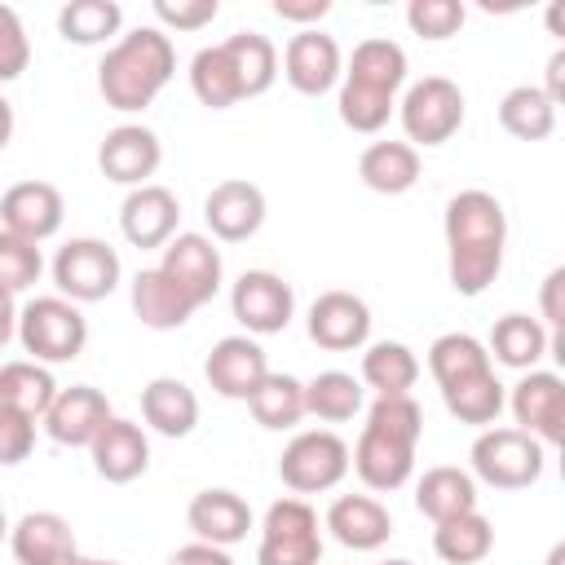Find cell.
Wrapping results in <instances>:
<instances>
[{
  "label": "cell",
  "mask_w": 565,
  "mask_h": 565,
  "mask_svg": "<svg viewBox=\"0 0 565 565\" xmlns=\"http://www.w3.org/2000/svg\"><path fill=\"white\" fill-rule=\"evenodd\" d=\"M119 26H124V9L115 0H71L57 9V35L79 49L106 44Z\"/></svg>",
  "instance_id": "obj_40"
},
{
  "label": "cell",
  "mask_w": 565,
  "mask_h": 565,
  "mask_svg": "<svg viewBox=\"0 0 565 565\" xmlns=\"http://www.w3.org/2000/svg\"><path fill=\"white\" fill-rule=\"evenodd\" d=\"M31 446H35V419L13 406H0V468L22 463Z\"/></svg>",
  "instance_id": "obj_45"
},
{
  "label": "cell",
  "mask_w": 565,
  "mask_h": 565,
  "mask_svg": "<svg viewBox=\"0 0 565 565\" xmlns=\"http://www.w3.org/2000/svg\"><path fill=\"white\" fill-rule=\"evenodd\" d=\"M40 269H44L40 247L26 243V238H18V234H9V230H0V287L9 296H18V291L35 287Z\"/></svg>",
  "instance_id": "obj_42"
},
{
  "label": "cell",
  "mask_w": 565,
  "mask_h": 565,
  "mask_svg": "<svg viewBox=\"0 0 565 565\" xmlns=\"http://www.w3.org/2000/svg\"><path fill=\"white\" fill-rule=\"evenodd\" d=\"M13 141V106H9V97L0 93V150Z\"/></svg>",
  "instance_id": "obj_52"
},
{
  "label": "cell",
  "mask_w": 565,
  "mask_h": 565,
  "mask_svg": "<svg viewBox=\"0 0 565 565\" xmlns=\"http://www.w3.org/2000/svg\"><path fill=\"white\" fill-rule=\"evenodd\" d=\"M141 419L159 433V437H190L199 424V397L185 380L172 375H154L141 388Z\"/></svg>",
  "instance_id": "obj_26"
},
{
  "label": "cell",
  "mask_w": 565,
  "mask_h": 565,
  "mask_svg": "<svg viewBox=\"0 0 565 565\" xmlns=\"http://www.w3.org/2000/svg\"><path fill=\"white\" fill-rule=\"evenodd\" d=\"M66 565H119V561H102V556H79V552H75Z\"/></svg>",
  "instance_id": "obj_53"
},
{
  "label": "cell",
  "mask_w": 565,
  "mask_h": 565,
  "mask_svg": "<svg viewBox=\"0 0 565 565\" xmlns=\"http://www.w3.org/2000/svg\"><path fill=\"white\" fill-rule=\"evenodd\" d=\"M543 97H547L552 106H561V97H565V49H556V53L547 57V84H543Z\"/></svg>",
  "instance_id": "obj_50"
},
{
  "label": "cell",
  "mask_w": 565,
  "mask_h": 565,
  "mask_svg": "<svg viewBox=\"0 0 565 565\" xmlns=\"http://www.w3.org/2000/svg\"><path fill=\"white\" fill-rule=\"evenodd\" d=\"M282 75L287 84L300 93V97H322L340 84L344 75V53L335 44V35L309 26V31H296L282 49Z\"/></svg>",
  "instance_id": "obj_14"
},
{
  "label": "cell",
  "mask_w": 565,
  "mask_h": 565,
  "mask_svg": "<svg viewBox=\"0 0 565 565\" xmlns=\"http://www.w3.org/2000/svg\"><path fill=\"white\" fill-rule=\"evenodd\" d=\"M9 547L18 565H66L79 547H75V530L62 512H26L18 525H9Z\"/></svg>",
  "instance_id": "obj_25"
},
{
  "label": "cell",
  "mask_w": 565,
  "mask_h": 565,
  "mask_svg": "<svg viewBox=\"0 0 565 565\" xmlns=\"http://www.w3.org/2000/svg\"><path fill=\"white\" fill-rule=\"evenodd\" d=\"M177 71V49L172 35L163 26H137L128 35H119L102 66H97V93L110 110H146L172 79Z\"/></svg>",
  "instance_id": "obj_3"
},
{
  "label": "cell",
  "mask_w": 565,
  "mask_h": 565,
  "mask_svg": "<svg viewBox=\"0 0 565 565\" xmlns=\"http://www.w3.org/2000/svg\"><path fill=\"white\" fill-rule=\"evenodd\" d=\"M468 459H472V481L490 490H525L547 468V450L521 428H481Z\"/></svg>",
  "instance_id": "obj_6"
},
{
  "label": "cell",
  "mask_w": 565,
  "mask_h": 565,
  "mask_svg": "<svg viewBox=\"0 0 565 565\" xmlns=\"http://www.w3.org/2000/svg\"><path fill=\"white\" fill-rule=\"evenodd\" d=\"M190 88L212 110H230V106L243 102V88H238V75H234V62H230L225 44H207L190 57Z\"/></svg>",
  "instance_id": "obj_39"
},
{
  "label": "cell",
  "mask_w": 565,
  "mask_h": 565,
  "mask_svg": "<svg viewBox=\"0 0 565 565\" xmlns=\"http://www.w3.org/2000/svg\"><path fill=\"white\" fill-rule=\"evenodd\" d=\"M119 252L102 238H71L57 247L53 256V282H57V296H66L71 305H93V300H106L115 287H119Z\"/></svg>",
  "instance_id": "obj_10"
},
{
  "label": "cell",
  "mask_w": 565,
  "mask_h": 565,
  "mask_svg": "<svg viewBox=\"0 0 565 565\" xmlns=\"http://www.w3.org/2000/svg\"><path fill=\"white\" fill-rule=\"evenodd\" d=\"M31 66V40L18 9L0 4V84H13Z\"/></svg>",
  "instance_id": "obj_44"
},
{
  "label": "cell",
  "mask_w": 565,
  "mask_h": 565,
  "mask_svg": "<svg viewBox=\"0 0 565 565\" xmlns=\"http://www.w3.org/2000/svg\"><path fill=\"white\" fill-rule=\"evenodd\" d=\"M62 216H66L62 190L49 181H18L0 194V230L26 238L35 247L62 230Z\"/></svg>",
  "instance_id": "obj_16"
},
{
  "label": "cell",
  "mask_w": 565,
  "mask_h": 565,
  "mask_svg": "<svg viewBox=\"0 0 565 565\" xmlns=\"http://www.w3.org/2000/svg\"><path fill=\"white\" fill-rule=\"evenodd\" d=\"M490 366H494V362H490L486 344H481L477 335H468V331H446V335H437V340L428 344V371H433L437 388L459 384V380H468V375H477V371H490Z\"/></svg>",
  "instance_id": "obj_41"
},
{
  "label": "cell",
  "mask_w": 565,
  "mask_h": 565,
  "mask_svg": "<svg viewBox=\"0 0 565 565\" xmlns=\"http://www.w3.org/2000/svg\"><path fill=\"white\" fill-rule=\"evenodd\" d=\"M177 221H181V203L168 185H137L128 190V199L119 203V230L132 247L141 252H163V243L177 234Z\"/></svg>",
  "instance_id": "obj_19"
},
{
  "label": "cell",
  "mask_w": 565,
  "mask_h": 565,
  "mask_svg": "<svg viewBox=\"0 0 565 565\" xmlns=\"http://www.w3.org/2000/svg\"><path fill=\"white\" fill-rule=\"evenodd\" d=\"M221 13L216 0H154V18L172 31H203Z\"/></svg>",
  "instance_id": "obj_46"
},
{
  "label": "cell",
  "mask_w": 565,
  "mask_h": 565,
  "mask_svg": "<svg viewBox=\"0 0 565 565\" xmlns=\"http://www.w3.org/2000/svg\"><path fill=\"white\" fill-rule=\"evenodd\" d=\"M274 13L282 22H296L300 31H309L313 22H322L331 13V0H274Z\"/></svg>",
  "instance_id": "obj_48"
},
{
  "label": "cell",
  "mask_w": 565,
  "mask_h": 565,
  "mask_svg": "<svg viewBox=\"0 0 565 565\" xmlns=\"http://www.w3.org/2000/svg\"><path fill=\"white\" fill-rule=\"evenodd\" d=\"M9 539V516H4V508H0V543Z\"/></svg>",
  "instance_id": "obj_54"
},
{
  "label": "cell",
  "mask_w": 565,
  "mask_h": 565,
  "mask_svg": "<svg viewBox=\"0 0 565 565\" xmlns=\"http://www.w3.org/2000/svg\"><path fill=\"white\" fill-rule=\"evenodd\" d=\"M499 124L516 141H547L556 132V106L543 97L539 84H516L499 102Z\"/></svg>",
  "instance_id": "obj_36"
},
{
  "label": "cell",
  "mask_w": 565,
  "mask_h": 565,
  "mask_svg": "<svg viewBox=\"0 0 565 565\" xmlns=\"http://www.w3.org/2000/svg\"><path fill=\"white\" fill-rule=\"evenodd\" d=\"M384 565H415V561H406V556H393V561H384Z\"/></svg>",
  "instance_id": "obj_55"
},
{
  "label": "cell",
  "mask_w": 565,
  "mask_h": 565,
  "mask_svg": "<svg viewBox=\"0 0 565 565\" xmlns=\"http://www.w3.org/2000/svg\"><path fill=\"white\" fill-rule=\"evenodd\" d=\"M419 437H424V411H419V402L411 393L406 397H375L366 406L362 437L349 450V468L375 494L402 490L411 481V472H415Z\"/></svg>",
  "instance_id": "obj_2"
},
{
  "label": "cell",
  "mask_w": 565,
  "mask_h": 565,
  "mask_svg": "<svg viewBox=\"0 0 565 565\" xmlns=\"http://www.w3.org/2000/svg\"><path fill=\"white\" fill-rule=\"evenodd\" d=\"M561 291H565V269H552V274L543 278V291H539V309H543V327H547V331H561V327H565Z\"/></svg>",
  "instance_id": "obj_47"
},
{
  "label": "cell",
  "mask_w": 565,
  "mask_h": 565,
  "mask_svg": "<svg viewBox=\"0 0 565 565\" xmlns=\"http://www.w3.org/2000/svg\"><path fill=\"white\" fill-rule=\"evenodd\" d=\"M508 411L543 450L565 441V380L556 371H521L508 393Z\"/></svg>",
  "instance_id": "obj_12"
},
{
  "label": "cell",
  "mask_w": 565,
  "mask_h": 565,
  "mask_svg": "<svg viewBox=\"0 0 565 565\" xmlns=\"http://www.w3.org/2000/svg\"><path fill=\"white\" fill-rule=\"evenodd\" d=\"M397 119L406 146H446L463 128V93L446 75H424L402 93Z\"/></svg>",
  "instance_id": "obj_7"
},
{
  "label": "cell",
  "mask_w": 565,
  "mask_h": 565,
  "mask_svg": "<svg viewBox=\"0 0 565 565\" xmlns=\"http://www.w3.org/2000/svg\"><path fill=\"white\" fill-rule=\"evenodd\" d=\"M278 477L291 494H322V490H335L344 477H349V446L340 433L331 428H309V433H296L287 446H282V459H278Z\"/></svg>",
  "instance_id": "obj_9"
},
{
  "label": "cell",
  "mask_w": 565,
  "mask_h": 565,
  "mask_svg": "<svg viewBox=\"0 0 565 565\" xmlns=\"http://www.w3.org/2000/svg\"><path fill=\"white\" fill-rule=\"evenodd\" d=\"M322 530H331V539L349 552H375L388 543L393 516L375 494H340V499H331Z\"/></svg>",
  "instance_id": "obj_23"
},
{
  "label": "cell",
  "mask_w": 565,
  "mask_h": 565,
  "mask_svg": "<svg viewBox=\"0 0 565 565\" xmlns=\"http://www.w3.org/2000/svg\"><path fill=\"white\" fill-rule=\"evenodd\" d=\"M53 397H57V380H53L49 366H40L31 358L0 362V406H13L31 419H44Z\"/></svg>",
  "instance_id": "obj_33"
},
{
  "label": "cell",
  "mask_w": 565,
  "mask_h": 565,
  "mask_svg": "<svg viewBox=\"0 0 565 565\" xmlns=\"http://www.w3.org/2000/svg\"><path fill=\"white\" fill-rule=\"evenodd\" d=\"M168 565H234L230 561V552L225 547H212V543H185V547H177L172 556H168Z\"/></svg>",
  "instance_id": "obj_49"
},
{
  "label": "cell",
  "mask_w": 565,
  "mask_h": 565,
  "mask_svg": "<svg viewBox=\"0 0 565 565\" xmlns=\"http://www.w3.org/2000/svg\"><path fill=\"white\" fill-rule=\"evenodd\" d=\"M110 402L102 388L93 384H71V388H57L53 406L44 411V433L57 441V446H93V437L106 428L110 419Z\"/></svg>",
  "instance_id": "obj_21"
},
{
  "label": "cell",
  "mask_w": 565,
  "mask_h": 565,
  "mask_svg": "<svg viewBox=\"0 0 565 565\" xmlns=\"http://www.w3.org/2000/svg\"><path fill=\"white\" fill-rule=\"evenodd\" d=\"M159 163H163V146H159V137L146 124H119L97 146L102 177L115 181V185H128V190L150 185V177L159 172Z\"/></svg>",
  "instance_id": "obj_15"
},
{
  "label": "cell",
  "mask_w": 565,
  "mask_h": 565,
  "mask_svg": "<svg viewBox=\"0 0 565 565\" xmlns=\"http://www.w3.org/2000/svg\"><path fill=\"white\" fill-rule=\"evenodd\" d=\"M358 177L375 194H406L419 181V150L406 141H371L358 159Z\"/></svg>",
  "instance_id": "obj_31"
},
{
  "label": "cell",
  "mask_w": 565,
  "mask_h": 565,
  "mask_svg": "<svg viewBox=\"0 0 565 565\" xmlns=\"http://www.w3.org/2000/svg\"><path fill=\"white\" fill-rule=\"evenodd\" d=\"M309 340L327 353H349V349H362L371 340V309L362 296L353 291H322L313 305H309Z\"/></svg>",
  "instance_id": "obj_17"
},
{
  "label": "cell",
  "mask_w": 565,
  "mask_h": 565,
  "mask_svg": "<svg viewBox=\"0 0 565 565\" xmlns=\"http://www.w3.org/2000/svg\"><path fill=\"white\" fill-rule=\"evenodd\" d=\"M18 344L40 366L75 362L88 344V318L66 296H35L18 309Z\"/></svg>",
  "instance_id": "obj_5"
},
{
  "label": "cell",
  "mask_w": 565,
  "mask_h": 565,
  "mask_svg": "<svg viewBox=\"0 0 565 565\" xmlns=\"http://www.w3.org/2000/svg\"><path fill=\"white\" fill-rule=\"evenodd\" d=\"M230 313L247 335H278L296 313V291L274 269H243L230 287Z\"/></svg>",
  "instance_id": "obj_11"
},
{
  "label": "cell",
  "mask_w": 565,
  "mask_h": 565,
  "mask_svg": "<svg viewBox=\"0 0 565 565\" xmlns=\"http://www.w3.org/2000/svg\"><path fill=\"white\" fill-rule=\"evenodd\" d=\"M221 44H225V53H230V62H234V75H238L243 97H260V93L274 88V79H278V49H274L269 35H260V31H238V35H230V40H221Z\"/></svg>",
  "instance_id": "obj_35"
},
{
  "label": "cell",
  "mask_w": 565,
  "mask_h": 565,
  "mask_svg": "<svg viewBox=\"0 0 565 565\" xmlns=\"http://www.w3.org/2000/svg\"><path fill=\"white\" fill-rule=\"evenodd\" d=\"M406 84V53L388 35H371L353 49L340 75V124L353 132H380L397 110V88Z\"/></svg>",
  "instance_id": "obj_4"
},
{
  "label": "cell",
  "mask_w": 565,
  "mask_h": 565,
  "mask_svg": "<svg viewBox=\"0 0 565 565\" xmlns=\"http://www.w3.org/2000/svg\"><path fill=\"white\" fill-rule=\"evenodd\" d=\"M463 18H468V9L459 0H411L406 4V22L419 40H450V35H459Z\"/></svg>",
  "instance_id": "obj_43"
},
{
  "label": "cell",
  "mask_w": 565,
  "mask_h": 565,
  "mask_svg": "<svg viewBox=\"0 0 565 565\" xmlns=\"http://www.w3.org/2000/svg\"><path fill=\"white\" fill-rule=\"evenodd\" d=\"M247 406H252V419L260 428H269V433L296 428L305 419V384L296 375H287V371H269L256 384V393L247 397Z\"/></svg>",
  "instance_id": "obj_34"
},
{
  "label": "cell",
  "mask_w": 565,
  "mask_h": 565,
  "mask_svg": "<svg viewBox=\"0 0 565 565\" xmlns=\"http://www.w3.org/2000/svg\"><path fill=\"white\" fill-rule=\"evenodd\" d=\"M419 380V358L402 340H375L362 353V388L375 397H406Z\"/></svg>",
  "instance_id": "obj_30"
},
{
  "label": "cell",
  "mask_w": 565,
  "mask_h": 565,
  "mask_svg": "<svg viewBox=\"0 0 565 565\" xmlns=\"http://www.w3.org/2000/svg\"><path fill=\"white\" fill-rule=\"evenodd\" d=\"M13 335H18V305H13V296L0 287V349H4Z\"/></svg>",
  "instance_id": "obj_51"
},
{
  "label": "cell",
  "mask_w": 565,
  "mask_h": 565,
  "mask_svg": "<svg viewBox=\"0 0 565 565\" xmlns=\"http://www.w3.org/2000/svg\"><path fill=\"white\" fill-rule=\"evenodd\" d=\"M494 547V525L481 512H459L450 521H437L433 530V552L446 565H477Z\"/></svg>",
  "instance_id": "obj_38"
},
{
  "label": "cell",
  "mask_w": 565,
  "mask_h": 565,
  "mask_svg": "<svg viewBox=\"0 0 565 565\" xmlns=\"http://www.w3.org/2000/svg\"><path fill=\"white\" fill-rule=\"evenodd\" d=\"M322 561V525L318 512L291 494L274 499L260 521V543H256V565H318Z\"/></svg>",
  "instance_id": "obj_8"
},
{
  "label": "cell",
  "mask_w": 565,
  "mask_h": 565,
  "mask_svg": "<svg viewBox=\"0 0 565 565\" xmlns=\"http://www.w3.org/2000/svg\"><path fill=\"white\" fill-rule=\"evenodd\" d=\"M441 402H446V411H450L459 424L494 428L499 411L508 406V388L499 384V375H494V366H490V371H477V375H468V380H459V384H446V388H441Z\"/></svg>",
  "instance_id": "obj_32"
},
{
  "label": "cell",
  "mask_w": 565,
  "mask_h": 565,
  "mask_svg": "<svg viewBox=\"0 0 565 565\" xmlns=\"http://www.w3.org/2000/svg\"><path fill=\"white\" fill-rule=\"evenodd\" d=\"M88 455H93V472L102 481L128 486V481H137L150 468V437H146L141 424H132L124 415H110L106 428L93 437Z\"/></svg>",
  "instance_id": "obj_22"
},
{
  "label": "cell",
  "mask_w": 565,
  "mask_h": 565,
  "mask_svg": "<svg viewBox=\"0 0 565 565\" xmlns=\"http://www.w3.org/2000/svg\"><path fill=\"white\" fill-rule=\"evenodd\" d=\"M159 274H163L194 309H203V305L221 291L225 265H221V252L212 247L207 234H172V238L163 243Z\"/></svg>",
  "instance_id": "obj_13"
},
{
  "label": "cell",
  "mask_w": 565,
  "mask_h": 565,
  "mask_svg": "<svg viewBox=\"0 0 565 565\" xmlns=\"http://www.w3.org/2000/svg\"><path fill=\"white\" fill-rule=\"evenodd\" d=\"M203 375H207L212 393H221L230 402H247L256 393V384L269 375V358L252 335H225L212 344Z\"/></svg>",
  "instance_id": "obj_20"
},
{
  "label": "cell",
  "mask_w": 565,
  "mask_h": 565,
  "mask_svg": "<svg viewBox=\"0 0 565 565\" xmlns=\"http://www.w3.org/2000/svg\"><path fill=\"white\" fill-rule=\"evenodd\" d=\"M366 402V388L358 375L349 371H318L309 384H305V415L322 419V424H344L362 411Z\"/></svg>",
  "instance_id": "obj_37"
},
{
  "label": "cell",
  "mask_w": 565,
  "mask_h": 565,
  "mask_svg": "<svg viewBox=\"0 0 565 565\" xmlns=\"http://www.w3.org/2000/svg\"><path fill=\"white\" fill-rule=\"evenodd\" d=\"M128 300H132V313L141 318V327H150V331H177V327H185L194 318V305L159 274V265L141 269L132 278Z\"/></svg>",
  "instance_id": "obj_27"
},
{
  "label": "cell",
  "mask_w": 565,
  "mask_h": 565,
  "mask_svg": "<svg viewBox=\"0 0 565 565\" xmlns=\"http://www.w3.org/2000/svg\"><path fill=\"white\" fill-rule=\"evenodd\" d=\"M203 221H207L212 238L247 243L265 225V194H260V185H252L243 177H230V181L212 185L207 199H203Z\"/></svg>",
  "instance_id": "obj_18"
},
{
  "label": "cell",
  "mask_w": 565,
  "mask_h": 565,
  "mask_svg": "<svg viewBox=\"0 0 565 565\" xmlns=\"http://www.w3.org/2000/svg\"><path fill=\"white\" fill-rule=\"evenodd\" d=\"M185 521L194 530L199 543H212V547H230V543H243L247 530H252V508L243 494L225 490V486H212V490H199L185 508Z\"/></svg>",
  "instance_id": "obj_24"
},
{
  "label": "cell",
  "mask_w": 565,
  "mask_h": 565,
  "mask_svg": "<svg viewBox=\"0 0 565 565\" xmlns=\"http://www.w3.org/2000/svg\"><path fill=\"white\" fill-rule=\"evenodd\" d=\"M415 508L437 525V521H450L459 512H477V481L472 472L463 468H450V463H437L428 468L419 481H415Z\"/></svg>",
  "instance_id": "obj_29"
},
{
  "label": "cell",
  "mask_w": 565,
  "mask_h": 565,
  "mask_svg": "<svg viewBox=\"0 0 565 565\" xmlns=\"http://www.w3.org/2000/svg\"><path fill=\"white\" fill-rule=\"evenodd\" d=\"M547 344H552V331L530 318V313H503L490 331V344L486 353L512 371H534L543 358H547Z\"/></svg>",
  "instance_id": "obj_28"
},
{
  "label": "cell",
  "mask_w": 565,
  "mask_h": 565,
  "mask_svg": "<svg viewBox=\"0 0 565 565\" xmlns=\"http://www.w3.org/2000/svg\"><path fill=\"white\" fill-rule=\"evenodd\" d=\"M446 269L450 287L459 296H481L499 269H503V247H508V212L490 190H459L446 203Z\"/></svg>",
  "instance_id": "obj_1"
}]
</instances>
